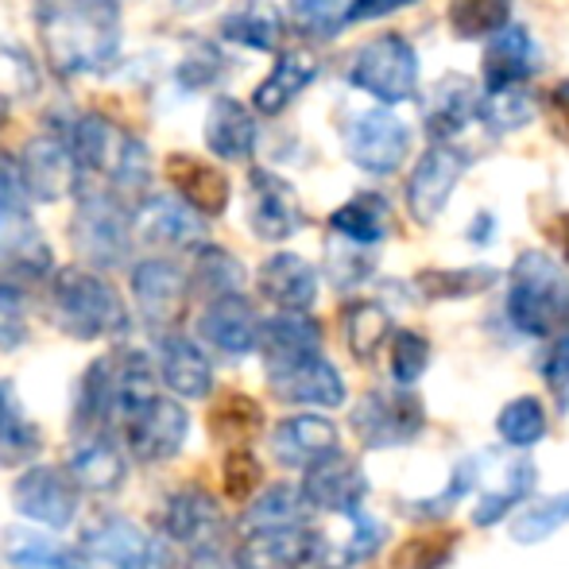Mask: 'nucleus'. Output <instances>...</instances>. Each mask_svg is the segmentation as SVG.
I'll list each match as a JSON object with an SVG mask.
<instances>
[{
    "label": "nucleus",
    "mask_w": 569,
    "mask_h": 569,
    "mask_svg": "<svg viewBox=\"0 0 569 569\" xmlns=\"http://www.w3.org/2000/svg\"><path fill=\"white\" fill-rule=\"evenodd\" d=\"M187 283L190 291L210 295V302L229 299V295H240V287H244V263L221 244H198Z\"/></svg>",
    "instance_id": "nucleus-34"
},
{
    "label": "nucleus",
    "mask_w": 569,
    "mask_h": 569,
    "mask_svg": "<svg viewBox=\"0 0 569 569\" xmlns=\"http://www.w3.org/2000/svg\"><path fill=\"white\" fill-rule=\"evenodd\" d=\"M542 70V47L519 23H508L500 36L488 39L485 59H480V78H485V93L492 90H523L535 74Z\"/></svg>",
    "instance_id": "nucleus-20"
},
{
    "label": "nucleus",
    "mask_w": 569,
    "mask_h": 569,
    "mask_svg": "<svg viewBox=\"0 0 569 569\" xmlns=\"http://www.w3.org/2000/svg\"><path fill=\"white\" fill-rule=\"evenodd\" d=\"M465 167H469V156L453 143H435V148L422 151V159L415 163L411 179H407V210L419 226H430V221L442 218L446 202L461 182Z\"/></svg>",
    "instance_id": "nucleus-13"
},
{
    "label": "nucleus",
    "mask_w": 569,
    "mask_h": 569,
    "mask_svg": "<svg viewBox=\"0 0 569 569\" xmlns=\"http://www.w3.org/2000/svg\"><path fill=\"white\" fill-rule=\"evenodd\" d=\"M39 39L54 74H101L120 51L117 0H36Z\"/></svg>",
    "instance_id": "nucleus-1"
},
{
    "label": "nucleus",
    "mask_w": 569,
    "mask_h": 569,
    "mask_svg": "<svg viewBox=\"0 0 569 569\" xmlns=\"http://www.w3.org/2000/svg\"><path fill=\"white\" fill-rule=\"evenodd\" d=\"M307 508L315 511H333V516H360V503L368 496V480L360 472V465L349 453H330L322 461H315L310 469H302L299 485Z\"/></svg>",
    "instance_id": "nucleus-17"
},
{
    "label": "nucleus",
    "mask_w": 569,
    "mask_h": 569,
    "mask_svg": "<svg viewBox=\"0 0 569 569\" xmlns=\"http://www.w3.org/2000/svg\"><path fill=\"white\" fill-rule=\"evenodd\" d=\"M349 0H287L291 20L307 36H333L341 28V16Z\"/></svg>",
    "instance_id": "nucleus-51"
},
{
    "label": "nucleus",
    "mask_w": 569,
    "mask_h": 569,
    "mask_svg": "<svg viewBox=\"0 0 569 569\" xmlns=\"http://www.w3.org/2000/svg\"><path fill=\"white\" fill-rule=\"evenodd\" d=\"M307 500L295 485H271L244 508L248 531H268V527H299L307 523Z\"/></svg>",
    "instance_id": "nucleus-38"
},
{
    "label": "nucleus",
    "mask_w": 569,
    "mask_h": 569,
    "mask_svg": "<svg viewBox=\"0 0 569 569\" xmlns=\"http://www.w3.org/2000/svg\"><path fill=\"white\" fill-rule=\"evenodd\" d=\"M511 23V0H450V31L461 39H492Z\"/></svg>",
    "instance_id": "nucleus-42"
},
{
    "label": "nucleus",
    "mask_w": 569,
    "mask_h": 569,
    "mask_svg": "<svg viewBox=\"0 0 569 569\" xmlns=\"http://www.w3.org/2000/svg\"><path fill=\"white\" fill-rule=\"evenodd\" d=\"M260 322L263 318L256 315V307L244 295H229V299L206 302L202 318H198V333L226 357H244L260 345Z\"/></svg>",
    "instance_id": "nucleus-24"
},
{
    "label": "nucleus",
    "mask_w": 569,
    "mask_h": 569,
    "mask_svg": "<svg viewBox=\"0 0 569 569\" xmlns=\"http://www.w3.org/2000/svg\"><path fill=\"white\" fill-rule=\"evenodd\" d=\"M163 171L174 187V198L182 206H190L198 218H218V213L229 210L232 182L221 167L206 163L198 156H187V151H171L163 159Z\"/></svg>",
    "instance_id": "nucleus-21"
},
{
    "label": "nucleus",
    "mask_w": 569,
    "mask_h": 569,
    "mask_svg": "<svg viewBox=\"0 0 569 569\" xmlns=\"http://www.w3.org/2000/svg\"><path fill=\"white\" fill-rule=\"evenodd\" d=\"M4 558L12 569H86L82 558H74L51 535L23 531V527H12L4 535Z\"/></svg>",
    "instance_id": "nucleus-37"
},
{
    "label": "nucleus",
    "mask_w": 569,
    "mask_h": 569,
    "mask_svg": "<svg viewBox=\"0 0 569 569\" xmlns=\"http://www.w3.org/2000/svg\"><path fill=\"white\" fill-rule=\"evenodd\" d=\"M318 78V59L307 51H283L276 67L263 74V82L252 90V113L279 117L310 82Z\"/></svg>",
    "instance_id": "nucleus-30"
},
{
    "label": "nucleus",
    "mask_w": 569,
    "mask_h": 569,
    "mask_svg": "<svg viewBox=\"0 0 569 569\" xmlns=\"http://www.w3.org/2000/svg\"><path fill=\"white\" fill-rule=\"evenodd\" d=\"M271 453L287 469H310L322 457L338 453V427L326 415H291L271 430Z\"/></svg>",
    "instance_id": "nucleus-26"
},
{
    "label": "nucleus",
    "mask_w": 569,
    "mask_h": 569,
    "mask_svg": "<svg viewBox=\"0 0 569 569\" xmlns=\"http://www.w3.org/2000/svg\"><path fill=\"white\" fill-rule=\"evenodd\" d=\"M388 345H391V380L399 388H411L430 365V341L419 330H396Z\"/></svg>",
    "instance_id": "nucleus-47"
},
{
    "label": "nucleus",
    "mask_w": 569,
    "mask_h": 569,
    "mask_svg": "<svg viewBox=\"0 0 569 569\" xmlns=\"http://www.w3.org/2000/svg\"><path fill=\"white\" fill-rule=\"evenodd\" d=\"M260 427H263V411H260V403L248 396H229L226 403L218 407V415H213V430H218L226 442L237 446V450H244V442Z\"/></svg>",
    "instance_id": "nucleus-46"
},
{
    "label": "nucleus",
    "mask_w": 569,
    "mask_h": 569,
    "mask_svg": "<svg viewBox=\"0 0 569 569\" xmlns=\"http://www.w3.org/2000/svg\"><path fill=\"white\" fill-rule=\"evenodd\" d=\"M322 555V535L315 527H268V531H248L237 547L240 569H310Z\"/></svg>",
    "instance_id": "nucleus-19"
},
{
    "label": "nucleus",
    "mask_w": 569,
    "mask_h": 569,
    "mask_svg": "<svg viewBox=\"0 0 569 569\" xmlns=\"http://www.w3.org/2000/svg\"><path fill=\"white\" fill-rule=\"evenodd\" d=\"M78 485L70 480L67 469H54V465H31L20 480L12 485V503L23 519L39 527H51L62 531L67 523H74L78 516Z\"/></svg>",
    "instance_id": "nucleus-14"
},
{
    "label": "nucleus",
    "mask_w": 569,
    "mask_h": 569,
    "mask_svg": "<svg viewBox=\"0 0 569 569\" xmlns=\"http://www.w3.org/2000/svg\"><path fill=\"white\" fill-rule=\"evenodd\" d=\"M535 480H539L535 461H516L508 469V477H503V485L496 488V492H485V500L477 503V511H472V523H477V527H496L503 516H511V511H516L519 503L531 496Z\"/></svg>",
    "instance_id": "nucleus-40"
},
{
    "label": "nucleus",
    "mask_w": 569,
    "mask_h": 569,
    "mask_svg": "<svg viewBox=\"0 0 569 569\" xmlns=\"http://www.w3.org/2000/svg\"><path fill=\"white\" fill-rule=\"evenodd\" d=\"M547 430H550L547 407H542L539 396L511 399L500 411V419H496V435H500V442L511 446V450H531V446H539L542 438H547Z\"/></svg>",
    "instance_id": "nucleus-39"
},
{
    "label": "nucleus",
    "mask_w": 569,
    "mask_h": 569,
    "mask_svg": "<svg viewBox=\"0 0 569 569\" xmlns=\"http://www.w3.org/2000/svg\"><path fill=\"white\" fill-rule=\"evenodd\" d=\"M187 569H240V566H237V558H229L226 550L218 547V550H202V555H194Z\"/></svg>",
    "instance_id": "nucleus-57"
},
{
    "label": "nucleus",
    "mask_w": 569,
    "mask_h": 569,
    "mask_svg": "<svg viewBox=\"0 0 569 569\" xmlns=\"http://www.w3.org/2000/svg\"><path fill=\"white\" fill-rule=\"evenodd\" d=\"M163 539L171 547H187L190 555L202 550H218L226 539V511L213 492H206L202 485H187L179 492L167 496L163 503Z\"/></svg>",
    "instance_id": "nucleus-11"
},
{
    "label": "nucleus",
    "mask_w": 569,
    "mask_h": 569,
    "mask_svg": "<svg viewBox=\"0 0 569 569\" xmlns=\"http://www.w3.org/2000/svg\"><path fill=\"white\" fill-rule=\"evenodd\" d=\"M78 210L70 221V240H74L78 256L86 263H93V271L117 268L128 260V248H132V226H128L124 202L106 187H86L78 182Z\"/></svg>",
    "instance_id": "nucleus-6"
},
{
    "label": "nucleus",
    "mask_w": 569,
    "mask_h": 569,
    "mask_svg": "<svg viewBox=\"0 0 569 569\" xmlns=\"http://www.w3.org/2000/svg\"><path fill=\"white\" fill-rule=\"evenodd\" d=\"M383 542H388L383 523H376V519H368L365 511H360V516H352V539L345 542V562H349V566L368 562V558H372Z\"/></svg>",
    "instance_id": "nucleus-53"
},
{
    "label": "nucleus",
    "mask_w": 569,
    "mask_h": 569,
    "mask_svg": "<svg viewBox=\"0 0 569 569\" xmlns=\"http://www.w3.org/2000/svg\"><path fill=\"white\" fill-rule=\"evenodd\" d=\"M477 469H480V457H465V461L453 469V477L446 480L442 492L427 496V500H407L403 516L415 519V523H435V519H446L457 508V500H465L469 488L477 485Z\"/></svg>",
    "instance_id": "nucleus-43"
},
{
    "label": "nucleus",
    "mask_w": 569,
    "mask_h": 569,
    "mask_svg": "<svg viewBox=\"0 0 569 569\" xmlns=\"http://www.w3.org/2000/svg\"><path fill=\"white\" fill-rule=\"evenodd\" d=\"M4 124H8V101L0 98V128H4Z\"/></svg>",
    "instance_id": "nucleus-61"
},
{
    "label": "nucleus",
    "mask_w": 569,
    "mask_h": 569,
    "mask_svg": "<svg viewBox=\"0 0 569 569\" xmlns=\"http://www.w3.org/2000/svg\"><path fill=\"white\" fill-rule=\"evenodd\" d=\"M531 117L535 101L527 90H492L480 93L477 101V120L492 128V132H516V128L531 124Z\"/></svg>",
    "instance_id": "nucleus-44"
},
{
    "label": "nucleus",
    "mask_w": 569,
    "mask_h": 569,
    "mask_svg": "<svg viewBox=\"0 0 569 569\" xmlns=\"http://www.w3.org/2000/svg\"><path fill=\"white\" fill-rule=\"evenodd\" d=\"M117 430L124 450L143 465H163L187 446L190 435V415L179 399L163 396V391H148V396L132 399L117 411Z\"/></svg>",
    "instance_id": "nucleus-5"
},
{
    "label": "nucleus",
    "mask_w": 569,
    "mask_h": 569,
    "mask_svg": "<svg viewBox=\"0 0 569 569\" xmlns=\"http://www.w3.org/2000/svg\"><path fill=\"white\" fill-rule=\"evenodd\" d=\"M82 547L90 558L117 566V569H182L174 558V547L159 535H143L132 519L124 516H106L82 535Z\"/></svg>",
    "instance_id": "nucleus-10"
},
{
    "label": "nucleus",
    "mask_w": 569,
    "mask_h": 569,
    "mask_svg": "<svg viewBox=\"0 0 569 569\" xmlns=\"http://www.w3.org/2000/svg\"><path fill=\"white\" fill-rule=\"evenodd\" d=\"M566 113H569V109H566Z\"/></svg>",
    "instance_id": "nucleus-63"
},
{
    "label": "nucleus",
    "mask_w": 569,
    "mask_h": 569,
    "mask_svg": "<svg viewBox=\"0 0 569 569\" xmlns=\"http://www.w3.org/2000/svg\"><path fill=\"white\" fill-rule=\"evenodd\" d=\"M132 240L156 248H198L206 244V226L190 206H182L174 194H143L128 210Z\"/></svg>",
    "instance_id": "nucleus-18"
},
{
    "label": "nucleus",
    "mask_w": 569,
    "mask_h": 569,
    "mask_svg": "<svg viewBox=\"0 0 569 569\" xmlns=\"http://www.w3.org/2000/svg\"><path fill=\"white\" fill-rule=\"evenodd\" d=\"M23 299L12 283H0V349H16L23 341Z\"/></svg>",
    "instance_id": "nucleus-54"
},
{
    "label": "nucleus",
    "mask_w": 569,
    "mask_h": 569,
    "mask_svg": "<svg viewBox=\"0 0 569 569\" xmlns=\"http://www.w3.org/2000/svg\"><path fill=\"white\" fill-rule=\"evenodd\" d=\"M345 248H349V252H338V248L330 252V276L338 287H357L360 279H368V271H372V256H365L357 244H345Z\"/></svg>",
    "instance_id": "nucleus-55"
},
{
    "label": "nucleus",
    "mask_w": 569,
    "mask_h": 569,
    "mask_svg": "<svg viewBox=\"0 0 569 569\" xmlns=\"http://www.w3.org/2000/svg\"><path fill=\"white\" fill-rule=\"evenodd\" d=\"M12 221H20L16 213H8L4 206H0V232H4V226H12Z\"/></svg>",
    "instance_id": "nucleus-60"
},
{
    "label": "nucleus",
    "mask_w": 569,
    "mask_h": 569,
    "mask_svg": "<svg viewBox=\"0 0 569 569\" xmlns=\"http://www.w3.org/2000/svg\"><path fill=\"white\" fill-rule=\"evenodd\" d=\"M202 140H206V148L218 159H226V163H244V159H252L256 140H260L252 109L237 98H218L206 109Z\"/></svg>",
    "instance_id": "nucleus-29"
},
{
    "label": "nucleus",
    "mask_w": 569,
    "mask_h": 569,
    "mask_svg": "<svg viewBox=\"0 0 569 569\" xmlns=\"http://www.w3.org/2000/svg\"><path fill=\"white\" fill-rule=\"evenodd\" d=\"M190 299L187 271L163 256H148L132 268V302L140 318L159 333H171V326L182 318Z\"/></svg>",
    "instance_id": "nucleus-12"
},
{
    "label": "nucleus",
    "mask_w": 569,
    "mask_h": 569,
    "mask_svg": "<svg viewBox=\"0 0 569 569\" xmlns=\"http://www.w3.org/2000/svg\"><path fill=\"white\" fill-rule=\"evenodd\" d=\"M457 550V535H415L399 547L396 569H442Z\"/></svg>",
    "instance_id": "nucleus-48"
},
{
    "label": "nucleus",
    "mask_w": 569,
    "mask_h": 569,
    "mask_svg": "<svg viewBox=\"0 0 569 569\" xmlns=\"http://www.w3.org/2000/svg\"><path fill=\"white\" fill-rule=\"evenodd\" d=\"M221 36L248 51H276L279 36H283V16L268 0H244L221 20Z\"/></svg>",
    "instance_id": "nucleus-32"
},
{
    "label": "nucleus",
    "mask_w": 569,
    "mask_h": 569,
    "mask_svg": "<svg viewBox=\"0 0 569 569\" xmlns=\"http://www.w3.org/2000/svg\"><path fill=\"white\" fill-rule=\"evenodd\" d=\"M70 480L78 485V492H117L128 477L124 465V450L113 442L109 435H78L74 450H70V465H67Z\"/></svg>",
    "instance_id": "nucleus-28"
},
{
    "label": "nucleus",
    "mask_w": 569,
    "mask_h": 569,
    "mask_svg": "<svg viewBox=\"0 0 569 569\" xmlns=\"http://www.w3.org/2000/svg\"><path fill=\"white\" fill-rule=\"evenodd\" d=\"M43 435L36 422L23 415L20 396H16L12 380L0 376V465H23L39 453Z\"/></svg>",
    "instance_id": "nucleus-33"
},
{
    "label": "nucleus",
    "mask_w": 569,
    "mask_h": 569,
    "mask_svg": "<svg viewBox=\"0 0 569 569\" xmlns=\"http://www.w3.org/2000/svg\"><path fill=\"white\" fill-rule=\"evenodd\" d=\"M345 156L368 174H396L411 151V128L391 109H360L341 124Z\"/></svg>",
    "instance_id": "nucleus-8"
},
{
    "label": "nucleus",
    "mask_w": 569,
    "mask_h": 569,
    "mask_svg": "<svg viewBox=\"0 0 569 569\" xmlns=\"http://www.w3.org/2000/svg\"><path fill=\"white\" fill-rule=\"evenodd\" d=\"M226 54L218 51V47H210V43H194L187 54H182V62H179V86L182 90H210L213 82H218L221 74H226Z\"/></svg>",
    "instance_id": "nucleus-49"
},
{
    "label": "nucleus",
    "mask_w": 569,
    "mask_h": 569,
    "mask_svg": "<svg viewBox=\"0 0 569 569\" xmlns=\"http://www.w3.org/2000/svg\"><path fill=\"white\" fill-rule=\"evenodd\" d=\"M477 101H480V93L472 90L465 78H446L435 90V101H430L427 132L435 136L438 143L453 140L469 120H477Z\"/></svg>",
    "instance_id": "nucleus-35"
},
{
    "label": "nucleus",
    "mask_w": 569,
    "mask_h": 569,
    "mask_svg": "<svg viewBox=\"0 0 569 569\" xmlns=\"http://www.w3.org/2000/svg\"><path fill=\"white\" fill-rule=\"evenodd\" d=\"M260 357L268 372L291 368L307 357L322 352V326L310 315H276L268 322H260Z\"/></svg>",
    "instance_id": "nucleus-27"
},
{
    "label": "nucleus",
    "mask_w": 569,
    "mask_h": 569,
    "mask_svg": "<svg viewBox=\"0 0 569 569\" xmlns=\"http://www.w3.org/2000/svg\"><path fill=\"white\" fill-rule=\"evenodd\" d=\"M330 229L338 232V240H345V244H357V248L380 244V240L391 232V206H388V198L372 194V190L349 198V202L333 210Z\"/></svg>",
    "instance_id": "nucleus-31"
},
{
    "label": "nucleus",
    "mask_w": 569,
    "mask_h": 569,
    "mask_svg": "<svg viewBox=\"0 0 569 569\" xmlns=\"http://www.w3.org/2000/svg\"><path fill=\"white\" fill-rule=\"evenodd\" d=\"M221 485L229 500H252V492L260 488V461L248 450H232L221 465Z\"/></svg>",
    "instance_id": "nucleus-52"
},
{
    "label": "nucleus",
    "mask_w": 569,
    "mask_h": 569,
    "mask_svg": "<svg viewBox=\"0 0 569 569\" xmlns=\"http://www.w3.org/2000/svg\"><path fill=\"white\" fill-rule=\"evenodd\" d=\"M16 174H20V187L36 202H62L67 194L78 190V167L70 156L67 140L62 136H31L23 143V151L16 156Z\"/></svg>",
    "instance_id": "nucleus-15"
},
{
    "label": "nucleus",
    "mask_w": 569,
    "mask_h": 569,
    "mask_svg": "<svg viewBox=\"0 0 569 569\" xmlns=\"http://www.w3.org/2000/svg\"><path fill=\"white\" fill-rule=\"evenodd\" d=\"M302 221L307 218H302L299 190L283 174L252 167V174H248V229L268 244H279V240L295 237Z\"/></svg>",
    "instance_id": "nucleus-16"
},
{
    "label": "nucleus",
    "mask_w": 569,
    "mask_h": 569,
    "mask_svg": "<svg viewBox=\"0 0 569 569\" xmlns=\"http://www.w3.org/2000/svg\"><path fill=\"white\" fill-rule=\"evenodd\" d=\"M341 330H345V345L357 360H372L383 345L391 341V315L380 307V302H349L341 315Z\"/></svg>",
    "instance_id": "nucleus-36"
},
{
    "label": "nucleus",
    "mask_w": 569,
    "mask_h": 569,
    "mask_svg": "<svg viewBox=\"0 0 569 569\" xmlns=\"http://www.w3.org/2000/svg\"><path fill=\"white\" fill-rule=\"evenodd\" d=\"M74 156L78 174H90L93 187H106L113 194H143L151 179V151L140 136L120 128L106 113H82L62 136Z\"/></svg>",
    "instance_id": "nucleus-2"
},
{
    "label": "nucleus",
    "mask_w": 569,
    "mask_h": 569,
    "mask_svg": "<svg viewBox=\"0 0 569 569\" xmlns=\"http://www.w3.org/2000/svg\"><path fill=\"white\" fill-rule=\"evenodd\" d=\"M508 322L527 338H555L569 326V271L547 252H523L511 268Z\"/></svg>",
    "instance_id": "nucleus-4"
},
{
    "label": "nucleus",
    "mask_w": 569,
    "mask_h": 569,
    "mask_svg": "<svg viewBox=\"0 0 569 569\" xmlns=\"http://www.w3.org/2000/svg\"><path fill=\"white\" fill-rule=\"evenodd\" d=\"M566 523H569V492H558L547 496L542 503H535V508L519 511L516 523H511V539L531 547V542H542L555 531H562Z\"/></svg>",
    "instance_id": "nucleus-45"
},
{
    "label": "nucleus",
    "mask_w": 569,
    "mask_h": 569,
    "mask_svg": "<svg viewBox=\"0 0 569 569\" xmlns=\"http://www.w3.org/2000/svg\"><path fill=\"white\" fill-rule=\"evenodd\" d=\"M488 237H492V218L477 213V221H472V229H469V240L472 244H488Z\"/></svg>",
    "instance_id": "nucleus-58"
},
{
    "label": "nucleus",
    "mask_w": 569,
    "mask_h": 569,
    "mask_svg": "<svg viewBox=\"0 0 569 569\" xmlns=\"http://www.w3.org/2000/svg\"><path fill=\"white\" fill-rule=\"evenodd\" d=\"M156 376L171 399H206L213 391V365L202 349L182 333H159L156 345Z\"/></svg>",
    "instance_id": "nucleus-23"
},
{
    "label": "nucleus",
    "mask_w": 569,
    "mask_h": 569,
    "mask_svg": "<svg viewBox=\"0 0 569 569\" xmlns=\"http://www.w3.org/2000/svg\"><path fill=\"white\" fill-rule=\"evenodd\" d=\"M411 4H419V0H349V4H345V16H341V28H349V23L383 20V16H396Z\"/></svg>",
    "instance_id": "nucleus-56"
},
{
    "label": "nucleus",
    "mask_w": 569,
    "mask_h": 569,
    "mask_svg": "<svg viewBox=\"0 0 569 569\" xmlns=\"http://www.w3.org/2000/svg\"><path fill=\"white\" fill-rule=\"evenodd\" d=\"M256 287L279 315H310L318 302V271L299 252L268 256L256 271Z\"/></svg>",
    "instance_id": "nucleus-22"
},
{
    "label": "nucleus",
    "mask_w": 569,
    "mask_h": 569,
    "mask_svg": "<svg viewBox=\"0 0 569 569\" xmlns=\"http://www.w3.org/2000/svg\"><path fill=\"white\" fill-rule=\"evenodd\" d=\"M539 376L547 383L550 399L558 403V411H569V330L555 333L539 360Z\"/></svg>",
    "instance_id": "nucleus-50"
},
{
    "label": "nucleus",
    "mask_w": 569,
    "mask_h": 569,
    "mask_svg": "<svg viewBox=\"0 0 569 569\" xmlns=\"http://www.w3.org/2000/svg\"><path fill=\"white\" fill-rule=\"evenodd\" d=\"M558 240H562V252H566V260H569V213L562 221H558Z\"/></svg>",
    "instance_id": "nucleus-59"
},
{
    "label": "nucleus",
    "mask_w": 569,
    "mask_h": 569,
    "mask_svg": "<svg viewBox=\"0 0 569 569\" xmlns=\"http://www.w3.org/2000/svg\"><path fill=\"white\" fill-rule=\"evenodd\" d=\"M271 391H276L283 403H299V407H341L345 403V380L333 360L307 357L291 368H279L268 372Z\"/></svg>",
    "instance_id": "nucleus-25"
},
{
    "label": "nucleus",
    "mask_w": 569,
    "mask_h": 569,
    "mask_svg": "<svg viewBox=\"0 0 569 569\" xmlns=\"http://www.w3.org/2000/svg\"><path fill=\"white\" fill-rule=\"evenodd\" d=\"M51 315L78 341H113L128 330L120 291L93 268H62L51 283Z\"/></svg>",
    "instance_id": "nucleus-3"
},
{
    "label": "nucleus",
    "mask_w": 569,
    "mask_h": 569,
    "mask_svg": "<svg viewBox=\"0 0 569 569\" xmlns=\"http://www.w3.org/2000/svg\"><path fill=\"white\" fill-rule=\"evenodd\" d=\"M500 279L496 268H430V271H419V291L422 299H435V302H446V299H472V295L488 291V287Z\"/></svg>",
    "instance_id": "nucleus-41"
},
{
    "label": "nucleus",
    "mask_w": 569,
    "mask_h": 569,
    "mask_svg": "<svg viewBox=\"0 0 569 569\" xmlns=\"http://www.w3.org/2000/svg\"><path fill=\"white\" fill-rule=\"evenodd\" d=\"M352 90L376 98L383 109L411 101L419 93V54L403 36H376L368 43H360L345 70Z\"/></svg>",
    "instance_id": "nucleus-7"
},
{
    "label": "nucleus",
    "mask_w": 569,
    "mask_h": 569,
    "mask_svg": "<svg viewBox=\"0 0 569 569\" xmlns=\"http://www.w3.org/2000/svg\"><path fill=\"white\" fill-rule=\"evenodd\" d=\"M310 569H345V566H310Z\"/></svg>",
    "instance_id": "nucleus-62"
},
{
    "label": "nucleus",
    "mask_w": 569,
    "mask_h": 569,
    "mask_svg": "<svg viewBox=\"0 0 569 569\" xmlns=\"http://www.w3.org/2000/svg\"><path fill=\"white\" fill-rule=\"evenodd\" d=\"M422 427H427V407L419 396H411V388H376L352 407V430L368 450L411 446L422 435Z\"/></svg>",
    "instance_id": "nucleus-9"
}]
</instances>
